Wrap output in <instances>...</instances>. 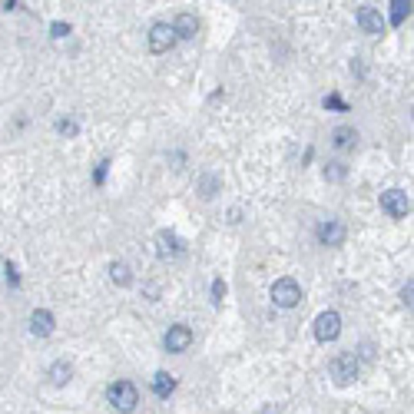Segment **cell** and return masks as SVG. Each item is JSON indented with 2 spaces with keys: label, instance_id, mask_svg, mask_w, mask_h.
Segmentation results:
<instances>
[{
  "label": "cell",
  "instance_id": "obj_1",
  "mask_svg": "<svg viewBox=\"0 0 414 414\" xmlns=\"http://www.w3.org/2000/svg\"><path fill=\"white\" fill-rule=\"evenodd\" d=\"M358 371H361V361H358V355H348V352H341V355H335L328 361V374H331V381L341 388L352 385L358 378Z\"/></svg>",
  "mask_w": 414,
  "mask_h": 414
},
{
  "label": "cell",
  "instance_id": "obj_2",
  "mask_svg": "<svg viewBox=\"0 0 414 414\" xmlns=\"http://www.w3.org/2000/svg\"><path fill=\"white\" fill-rule=\"evenodd\" d=\"M106 398H110V404L117 408V411L130 414L139 404V391H136L133 381H113V385L106 388Z\"/></svg>",
  "mask_w": 414,
  "mask_h": 414
},
{
  "label": "cell",
  "instance_id": "obj_3",
  "mask_svg": "<svg viewBox=\"0 0 414 414\" xmlns=\"http://www.w3.org/2000/svg\"><path fill=\"white\" fill-rule=\"evenodd\" d=\"M272 302L279 309H295L298 302H302V285L295 279H279L272 285Z\"/></svg>",
  "mask_w": 414,
  "mask_h": 414
},
{
  "label": "cell",
  "instance_id": "obj_4",
  "mask_svg": "<svg viewBox=\"0 0 414 414\" xmlns=\"http://www.w3.org/2000/svg\"><path fill=\"white\" fill-rule=\"evenodd\" d=\"M381 209H385L391 219H404L411 212V196L404 193V189H388V193H381Z\"/></svg>",
  "mask_w": 414,
  "mask_h": 414
},
{
  "label": "cell",
  "instance_id": "obj_5",
  "mask_svg": "<svg viewBox=\"0 0 414 414\" xmlns=\"http://www.w3.org/2000/svg\"><path fill=\"white\" fill-rule=\"evenodd\" d=\"M341 335V315L338 311H322L318 318H315V338L318 341H335Z\"/></svg>",
  "mask_w": 414,
  "mask_h": 414
},
{
  "label": "cell",
  "instance_id": "obj_6",
  "mask_svg": "<svg viewBox=\"0 0 414 414\" xmlns=\"http://www.w3.org/2000/svg\"><path fill=\"white\" fill-rule=\"evenodd\" d=\"M173 44H176V33H173V27L169 24H153L149 27V50L153 53H166V50H173Z\"/></svg>",
  "mask_w": 414,
  "mask_h": 414
},
{
  "label": "cell",
  "instance_id": "obj_7",
  "mask_svg": "<svg viewBox=\"0 0 414 414\" xmlns=\"http://www.w3.org/2000/svg\"><path fill=\"white\" fill-rule=\"evenodd\" d=\"M163 345H166V352H173V355H182V352H186V348L193 345V328H189V325H173L169 331H166Z\"/></svg>",
  "mask_w": 414,
  "mask_h": 414
},
{
  "label": "cell",
  "instance_id": "obj_8",
  "mask_svg": "<svg viewBox=\"0 0 414 414\" xmlns=\"http://www.w3.org/2000/svg\"><path fill=\"white\" fill-rule=\"evenodd\" d=\"M358 27L365 30V33H371V37H381L385 33V17H381V10L378 7H358Z\"/></svg>",
  "mask_w": 414,
  "mask_h": 414
},
{
  "label": "cell",
  "instance_id": "obj_9",
  "mask_svg": "<svg viewBox=\"0 0 414 414\" xmlns=\"http://www.w3.org/2000/svg\"><path fill=\"white\" fill-rule=\"evenodd\" d=\"M318 242L322 245H341L345 242V225H341L338 219H325V222H318Z\"/></svg>",
  "mask_w": 414,
  "mask_h": 414
},
{
  "label": "cell",
  "instance_id": "obj_10",
  "mask_svg": "<svg viewBox=\"0 0 414 414\" xmlns=\"http://www.w3.org/2000/svg\"><path fill=\"white\" fill-rule=\"evenodd\" d=\"M156 252H159V259H179L182 255V239L176 232H159L156 236Z\"/></svg>",
  "mask_w": 414,
  "mask_h": 414
},
{
  "label": "cell",
  "instance_id": "obj_11",
  "mask_svg": "<svg viewBox=\"0 0 414 414\" xmlns=\"http://www.w3.org/2000/svg\"><path fill=\"white\" fill-rule=\"evenodd\" d=\"M30 331L37 335V338H46V335H53V315L46 309H37L30 315Z\"/></svg>",
  "mask_w": 414,
  "mask_h": 414
},
{
  "label": "cell",
  "instance_id": "obj_12",
  "mask_svg": "<svg viewBox=\"0 0 414 414\" xmlns=\"http://www.w3.org/2000/svg\"><path fill=\"white\" fill-rule=\"evenodd\" d=\"M196 30H199V20H196L193 14H179L176 24H173V33H176V40L182 37V40H193Z\"/></svg>",
  "mask_w": 414,
  "mask_h": 414
},
{
  "label": "cell",
  "instance_id": "obj_13",
  "mask_svg": "<svg viewBox=\"0 0 414 414\" xmlns=\"http://www.w3.org/2000/svg\"><path fill=\"white\" fill-rule=\"evenodd\" d=\"M153 391H156L159 398H169V395L176 391V378H173L169 371H159V374L153 378Z\"/></svg>",
  "mask_w": 414,
  "mask_h": 414
},
{
  "label": "cell",
  "instance_id": "obj_14",
  "mask_svg": "<svg viewBox=\"0 0 414 414\" xmlns=\"http://www.w3.org/2000/svg\"><path fill=\"white\" fill-rule=\"evenodd\" d=\"M355 139H358V133L352 130V126H338V130L331 133V146L335 149H352L355 146Z\"/></svg>",
  "mask_w": 414,
  "mask_h": 414
},
{
  "label": "cell",
  "instance_id": "obj_15",
  "mask_svg": "<svg viewBox=\"0 0 414 414\" xmlns=\"http://www.w3.org/2000/svg\"><path fill=\"white\" fill-rule=\"evenodd\" d=\"M70 378H74V365L70 361H53L50 365V381L53 385H67Z\"/></svg>",
  "mask_w": 414,
  "mask_h": 414
},
{
  "label": "cell",
  "instance_id": "obj_16",
  "mask_svg": "<svg viewBox=\"0 0 414 414\" xmlns=\"http://www.w3.org/2000/svg\"><path fill=\"white\" fill-rule=\"evenodd\" d=\"M110 279L117 282V285H123V288H126V285L133 282V268L126 266V262H113V266H110Z\"/></svg>",
  "mask_w": 414,
  "mask_h": 414
},
{
  "label": "cell",
  "instance_id": "obj_17",
  "mask_svg": "<svg viewBox=\"0 0 414 414\" xmlns=\"http://www.w3.org/2000/svg\"><path fill=\"white\" fill-rule=\"evenodd\" d=\"M76 130H80V126H76V119H70V117L57 119V133H60V136H67V139H74V136H76Z\"/></svg>",
  "mask_w": 414,
  "mask_h": 414
},
{
  "label": "cell",
  "instance_id": "obj_18",
  "mask_svg": "<svg viewBox=\"0 0 414 414\" xmlns=\"http://www.w3.org/2000/svg\"><path fill=\"white\" fill-rule=\"evenodd\" d=\"M391 7H395V10H391V24H401L404 17L411 14V3H404V0H395Z\"/></svg>",
  "mask_w": 414,
  "mask_h": 414
},
{
  "label": "cell",
  "instance_id": "obj_19",
  "mask_svg": "<svg viewBox=\"0 0 414 414\" xmlns=\"http://www.w3.org/2000/svg\"><path fill=\"white\" fill-rule=\"evenodd\" d=\"M345 173H348L345 163H328L325 166V179H345Z\"/></svg>",
  "mask_w": 414,
  "mask_h": 414
},
{
  "label": "cell",
  "instance_id": "obj_20",
  "mask_svg": "<svg viewBox=\"0 0 414 414\" xmlns=\"http://www.w3.org/2000/svg\"><path fill=\"white\" fill-rule=\"evenodd\" d=\"M325 110H341V113H345L348 106H345V100H341L338 93H328V96H325Z\"/></svg>",
  "mask_w": 414,
  "mask_h": 414
},
{
  "label": "cell",
  "instance_id": "obj_21",
  "mask_svg": "<svg viewBox=\"0 0 414 414\" xmlns=\"http://www.w3.org/2000/svg\"><path fill=\"white\" fill-rule=\"evenodd\" d=\"M225 292H229V288H225V282H222V279L212 282V302H216V305H222V298H225Z\"/></svg>",
  "mask_w": 414,
  "mask_h": 414
},
{
  "label": "cell",
  "instance_id": "obj_22",
  "mask_svg": "<svg viewBox=\"0 0 414 414\" xmlns=\"http://www.w3.org/2000/svg\"><path fill=\"white\" fill-rule=\"evenodd\" d=\"M67 33H70V24H50V37H67Z\"/></svg>",
  "mask_w": 414,
  "mask_h": 414
},
{
  "label": "cell",
  "instance_id": "obj_23",
  "mask_svg": "<svg viewBox=\"0 0 414 414\" xmlns=\"http://www.w3.org/2000/svg\"><path fill=\"white\" fill-rule=\"evenodd\" d=\"M106 166H110V159H103V163L96 166V173H93V182H96V186H103V179H106Z\"/></svg>",
  "mask_w": 414,
  "mask_h": 414
},
{
  "label": "cell",
  "instance_id": "obj_24",
  "mask_svg": "<svg viewBox=\"0 0 414 414\" xmlns=\"http://www.w3.org/2000/svg\"><path fill=\"white\" fill-rule=\"evenodd\" d=\"M411 295H414V285H411V282H408V285L401 288V302H404L408 309H411Z\"/></svg>",
  "mask_w": 414,
  "mask_h": 414
},
{
  "label": "cell",
  "instance_id": "obj_25",
  "mask_svg": "<svg viewBox=\"0 0 414 414\" xmlns=\"http://www.w3.org/2000/svg\"><path fill=\"white\" fill-rule=\"evenodd\" d=\"M7 282H10V285H20V275H17L14 266H7Z\"/></svg>",
  "mask_w": 414,
  "mask_h": 414
},
{
  "label": "cell",
  "instance_id": "obj_26",
  "mask_svg": "<svg viewBox=\"0 0 414 414\" xmlns=\"http://www.w3.org/2000/svg\"><path fill=\"white\" fill-rule=\"evenodd\" d=\"M266 414H279V408H266Z\"/></svg>",
  "mask_w": 414,
  "mask_h": 414
}]
</instances>
